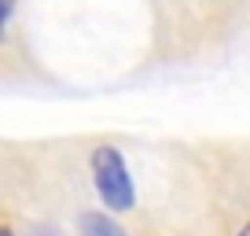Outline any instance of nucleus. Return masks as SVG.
Wrapping results in <instances>:
<instances>
[{"label": "nucleus", "mask_w": 250, "mask_h": 236, "mask_svg": "<svg viewBox=\"0 0 250 236\" xmlns=\"http://www.w3.org/2000/svg\"><path fill=\"white\" fill-rule=\"evenodd\" d=\"M11 15V0H0V33H4V23Z\"/></svg>", "instance_id": "7ed1b4c3"}, {"label": "nucleus", "mask_w": 250, "mask_h": 236, "mask_svg": "<svg viewBox=\"0 0 250 236\" xmlns=\"http://www.w3.org/2000/svg\"><path fill=\"white\" fill-rule=\"evenodd\" d=\"M239 236H250V225H243V233H239Z\"/></svg>", "instance_id": "20e7f679"}, {"label": "nucleus", "mask_w": 250, "mask_h": 236, "mask_svg": "<svg viewBox=\"0 0 250 236\" xmlns=\"http://www.w3.org/2000/svg\"><path fill=\"white\" fill-rule=\"evenodd\" d=\"M92 177H96V189H100L103 203L114 207V211H129L136 203V192L133 181H129V166H125L122 151L103 144V148L92 151Z\"/></svg>", "instance_id": "f257e3e1"}, {"label": "nucleus", "mask_w": 250, "mask_h": 236, "mask_svg": "<svg viewBox=\"0 0 250 236\" xmlns=\"http://www.w3.org/2000/svg\"><path fill=\"white\" fill-rule=\"evenodd\" d=\"M81 229H85V236H125L122 229L110 218H103V214H85V218H81Z\"/></svg>", "instance_id": "f03ea898"}, {"label": "nucleus", "mask_w": 250, "mask_h": 236, "mask_svg": "<svg viewBox=\"0 0 250 236\" xmlns=\"http://www.w3.org/2000/svg\"><path fill=\"white\" fill-rule=\"evenodd\" d=\"M0 236H11V233H8V229H0Z\"/></svg>", "instance_id": "39448f33"}]
</instances>
